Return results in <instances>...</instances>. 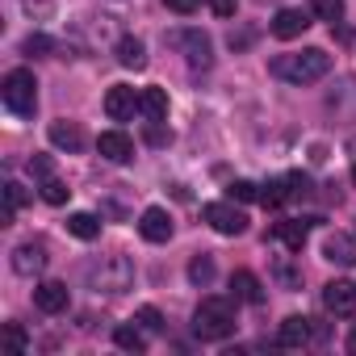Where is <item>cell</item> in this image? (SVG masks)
<instances>
[{
  "label": "cell",
  "mask_w": 356,
  "mask_h": 356,
  "mask_svg": "<svg viewBox=\"0 0 356 356\" xmlns=\"http://www.w3.org/2000/svg\"><path fill=\"white\" fill-rule=\"evenodd\" d=\"M331 72V55L318 51V47H306L298 55H277L273 59V76L285 80V84H314Z\"/></svg>",
  "instance_id": "1"
},
{
  "label": "cell",
  "mask_w": 356,
  "mask_h": 356,
  "mask_svg": "<svg viewBox=\"0 0 356 356\" xmlns=\"http://www.w3.org/2000/svg\"><path fill=\"white\" fill-rule=\"evenodd\" d=\"M193 335L197 339H227L235 335V302L231 298H202V306L193 310Z\"/></svg>",
  "instance_id": "2"
},
{
  "label": "cell",
  "mask_w": 356,
  "mask_h": 356,
  "mask_svg": "<svg viewBox=\"0 0 356 356\" xmlns=\"http://www.w3.org/2000/svg\"><path fill=\"white\" fill-rule=\"evenodd\" d=\"M0 97H5V109H9V113L30 118V113L38 109V80H34V72L13 67V72L5 76V84H0Z\"/></svg>",
  "instance_id": "3"
},
{
  "label": "cell",
  "mask_w": 356,
  "mask_h": 356,
  "mask_svg": "<svg viewBox=\"0 0 356 356\" xmlns=\"http://www.w3.org/2000/svg\"><path fill=\"white\" fill-rule=\"evenodd\" d=\"M88 281H92L97 293H126L130 281H134V264L126 256H105L88 268Z\"/></svg>",
  "instance_id": "4"
},
{
  "label": "cell",
  "mask_w": 356,
  "mask_h": 356,
  "mask_svg": "<svg viewBox=\"0 0 356 356\" xmlns=\"http://www.w3.org/2000/svg\"><path fill=\"white\" fill-rule=\"evenodd\" d=\"M168 42L181 51L193 67H210V59H214V47H210V38H206L202 30H172Z\"/></svg>",
  "instance_id": "5"
},
{
  "label": "cell",
  "mask_w": 356,
  "mask_h": 356,
  "mask_svg": "<svg viewBox=\"0 0 356 356\" xmlns=\"http://www.w3.org/2000/svg\"><path fill=\"white\" fill-rule=\"evenodd\" d=\"M202 218H206L218 235H243V231H248V214L235 210L231 202H210V206L202 210Z\"/></svg>",
  "instance_id": "6"
},
{
  "label": "cell",
  "mask_w": 356,
  "mask_h": 356,
  "mask_svg": "<svg viewBox=\"0 0 356 356\" xmlns=\"http://www.w3.org/2000/svg\"><path fill=\"white\" fill-rule=\"evenodd\" d=\"M47 243L42 239H26V243H17L13 248V273L17 277H34V273H42L47 268Z\"/></svg>",
  "instance_id": "7"
},
{
  "label": "cell",
  "mask_w": 356,
  "mask_h": 356,
  "mask_svg": "<svg viewBox=\"0 0 356 356\" xmlns=\"http://www.w3.org/2000/svg\"><path fill=\"white\" fill-rule=\"evenodd\" d=\"M323 306H327L331 314H339V318H352V314H356V285H352V281H331V285H323Z\"/></svg>",
  "instance_id": "8"
},
{
  "label": "cell",
  "mask_w": 356,
  "mask_h": 356,
  "mask_svg": "<svg viewBox=\"0 0 356 356\" xmlns=\"http://www.w3.org/2000/svg\"><path fill=\"white\" fill-rule=\"evenodd\" d=\"M134 109H138V92H134V88L113 84V88L105 92V113H109V122H130Z\"/></svg>",
  "instance_id": "9"
},
{
  "label": "cell",
  "mask_w": 356,
  "mask_h": 356,
  "mask_svg": "<svg viewBox=\"0 0 356 356\" xmlns=\"http://www.w3.org/2000/svg\"><path fill=\"white\" fill-rule=\"evenodd\" d=\"M138 235H143L147 243H168V239H172V214L159 210V206L143 210V218H138Z\"/></svg>",
  "instance_id": "10"
},
{
  "label": "cell",
  "mask_w": 356,
  "mask_h": 356,
  "mask_svg": "<svg viewBox=\"0 0 356 356\" xmlns=\"http://www.w3.org/2000/svg\"><path fill=\"white\" fill-rule=\"evenodd\" d=\"M268 30H273L281 42H293V38H302V34L310 30V13H302V9H281Z\"/></svg>",
  "instance_id": "11"
},
{
  "label": "cell",
  "mask_w": 356,
  "mask_h": 356,
  "mask_svg": "<svg viewBox=\"0 0 356 356\" xmlns=\"http://www.w3.org/2000/svg\"><path fill=\"white\" fill-rule=\"evenodd\" d=\"M97 151H101L109 163H126V159L134 155V138H130L126 130H105V134L97 138Z\"/></svg>",
  "instance_id": "12"
},
{
  "label": "cell",
  "mask_w": 356,
  "mask_h": 356,
  "mask_svg": "<svg viewBox=\"0 0 356 356\" xmlns=\"http://www.w3.org/2000/svg\"><path fill=\"white\" fill-rule=\"evenodd\" d=\"M67 285L63 281H42L38 289H34V306L42 310V314H59V310H67Z\"/></svg>",
  "instance_id": "13"
},
{
  "label": "cell",
  "mask_w": 356,
  "mask_h": 356,
  "mask_svg": "<svg viewBox=\"0 0 356 356\" xmlns=\"http://www.w3.org/2000/svg\"><path fill=\"white\" fill-rule=\"evenodd\" d=\"M323 256H327L331 264H339V268H352V264H356V239L343 235V231H335V235H327Z\"/></svg>",
  "instance_id": "14"
},
{
  "label": "cell",
  "mask_w": 356,
  "mask_h": 356,
  "mask_svg": "<svg viewBox=\"0 0 356 356\" xmlns=\"http://www.w3.org/2000/svg\"><path fill=\"white\" fill-rule=\"evenodd\" d=\"M231 293H235V302H252V306L264 302V285H260V277L248 273V268H239V273L231 277Z\"/></svg>",
  "instance_id": "15"
},
{
  "label": "cell",
  "mask_w": 356,
  "mask_h": 356,
  "mask_svg": "<svg viewBox=\"0 0 356 356\" xmlns=\"http://www.w3.org/2000/svg\"><path fill=\"white\" fill-rule=\"evenodd\" d=\"M277 343H281V348H306V343H310V318L289 314V318L281 323V331H277Z\"/></svg>",
  "instance_id": "16"
},
{
  "label": "cell",
  "mask_w": 356,
  "mask_h": 356,
  "mask_svg": "<svg viewBox=\"0 0 356 356\" xmlns=\"http://www.w3.org/2000/svg\"><path fill=\"white\" fill-rule=\"evenodd\" d=\"M51 143L59 151H84V130L80 122H51Z\"/></svg>",
  "instance_id": "17"
},
{
  "label": "cell",
  "mask_w": 356,
  "mask_h": 356,
  "mask_svg": "<svg viewBox=\"0 0 356 356\" xmlns=\"http://www.w3.org/2000/svg\"><path fill=\"white\" fill-rule=\"evenodd\" d=\"M113 55H118V63L122 67H130V72H138V67H147V47L138 42V38H118V47H113Z\"/></svg>",
  "instance_id": "18"
},
{
  "label": "cell",
  "mask_w": 356,
  "mask_h": 356,
  "mask_svg": "<svg viewBox=\"0 0 356 356\" xmlns=\"http://www.w3.org/2000/svg\"><path fill=\"white\" fill-rule=\"evenodd\" d=\"M138 109H143L147 122H163L168 118V92L163 88H143L138 92Z\"/></svg>",
  "instance_id": "19"
},
{
  "label": "cell",
  "mask_w": 356,
  "mask_h": 356,
  "mask_svg": "<svg viewBox=\"0 0 356 356\" xmlns=\"http://www.w3.org/2000/svg\"><path fill=\"white\" fill-rule=\"evenodd\" d=\"M273 239H277L281 248H289V252H302V243H306V222H298V218L277 222V227H273Z\"/></svg>",
  "instance_id": "20"
},
{
  "label": "cell",
  "mask_w": 356,
  "mask_h": 356,
  "mask_svg": "<svg viewBox=\"0 0 356 356\" xmlns=\"http://www.w3.org/2000/svg\"><path fill=\"white\" fill-rule=\"evenodd\" d=\"M67 231H72L76 239H84V243H88V239H97V235H101V218L80 210V214H72V218H67Z\"/></svg>",
  "instance_id": "21"
},
{
  "label": "cell",
  "mask_w": 356,
  "mask_h": 356,
  "mask_svg": "<svg viewBox=\"0 0 356 356\" xmlns=\"http://www.w3.org/2000/svg\"><path fill=\"white\" fill-rule=\"evenodd\" d=\"M113 343H118L122 352H134V356H138V352L147 348V335H143V327H118V331H113Z\"/></svg>",
  "instance_id": "22"
},
{
  "label": "cell",
  "mask_w": 356,
  "mask_h": 356,
  "mask_svg": "<svg viewBox=\"0 0 356 356\" xmlns=\"http://www.w3.org/2000/svg\"><path fill=\"white\" fill-rule=\"evenodd\" d=\"M189 281L193 285H210L214 281V256H193L189 260Z\"/></svg>",
  "instance_id": "23"
},
{
  "label": "cell",
  "mask_w": 356,
  "mask_h": 356,
  "mask_svg": "<svg viewBox=\"0 0 356 356\" xmlns=\"http://www.w3.org/2000/svg\"><path fill=\"white\" fill-rule=\"evenodd\" d=\"M67 193H72V189H67V185L59 181V176H51V181H42V202H51V206H63V202H67Z\"/></svg>",
  "instance_id": "24"
},
{
  "label": "cell",
  "mask_w": 356,
  "mask_h": 356,
  "mask_svg": "<svg viewBox=\"0 0 356 356\" xmlns=\"http://www.w3.org/2000/svg\"><path fill=\"white\" fill-rule=\"evenodd\" d=\"M310 9H314V17H323V22H339V17H343V0H310Z\"/></svg>",
  "instance_id": "25"
},
{
  "label": "cell",
  "mask_w": 356,
  "mask_h": 356,
  "mask_svg": "<svg viewBox=\"0 0 356 356\" xmlns=\"http://www.w3.org/2000/svg\"><path fill=\"white\" fill-rule=\"evenodd\" d=\"M134 323H138L143 331H151V335H159V331H163V314H159L155 306H143V310L134 314Z\"/></svg>",
  "instance_id": "26"
},
{
  "label": "cell",
  "mask_w": 356,
  "mask_h": 356,
  "mask_svg": "<svg viewBox=\"0 0 356 356\" xmlns=\"http://www.w3.org/2000/svg\"><path fill=\"white\" fill-rule=\"evenodd\" d=\"M22 51H26V55H34V59H42V55H51V51H55V42H51L47 34H30Z\"/></svg>",
  "instance_id": "27"
},
{
  "label": "cell",
  "mask_w": 356,
  "mask_h": 356,
  "mask_svg": "<svg viewBox=\"0 0 356 356\" xmlns=\"http://www.w3.org/2000/svg\"><path fill=\"white\" fill-rule=\"evenodd\" d=\"M285 197H289V202L310 197V181H306V176H285Z\"/></svg>",
  "instance_id": "28"
},
{
  "label": "cell",
  "mask_w": 356,
  "mask_h": 356,
  "mask_svg": "<svg viewBox=\"0 0 356 356\" xmlns=\"http://www.w3.org/2000/svg\"><path fill=\"white\" fill-rule=\"evenodd\" d=\"M231 202H260V185H252V181H235V185H231Z\"/></svg>",
  "instance_id": "29"
},
{
  "label": "cell",
  "mask_w": 356,
  "mask_h": 356,
  "mask_svg": "<svg viewBox=\"0 0 356 356\" xmlns=\"http://www.w3.org/2000/svg\"><path fill=\"white\" fill-rule=\"evenodd\" d=\"M30 176H38V181H51V176H55L51 155H34V159H30Z\"/></svg>",
  "instance_id": "30"
},
{
  "label": "cell",
  "mask_w": 356,
  "mask_h": 356,
  "mask_svg": "<svg viewBox=\"0 0 356 356\" xmlns=\"http://www.w3.org/2000/svg\"><path fill=\"white\" fill-rule=\"evenodd\" d=\"M260 202H264V206H281V202H289V197H285V181L264 185V189H260Z\"/></svg>",
  "instance_id": "31"
},
{
  "label": "cell",
  "mask_w": 356,
  "mask_h": 356,
  "mask_svg": "<svg viewBox=\"0 0 356 356\" xmlns=\"http://www.w3.org/2000/svg\"><path fill=\"white\" fill-rule=\"evenodd\" d=\"M5 343H9V348H17V352H26V348H30V335H26L17 323H9V327H5Z\"/></svg>",
  "instance_id": "32"
},
{
  "label": "cell",
  "mask_w": 356,
  "mask_h": 356,
  "mask_svg": "<svg viewBox=\"0 0 356 356\" xmlns=\"http://www.w3.org/2000/svg\"><path fill=\"white\" fill-rule=\"evenodd\" d=\"M163 5H168L172 13H181V17H189V13H197V9H202V0H163Z\"/></svg>",
  "instance_id": "33"
},
{
  "label": "cell",
  "mask_w": 356,
  "mask_h": 356,
  "mask_svg": "<svg viewBox=\"0 0 356 356\" xmlns=\"http://www.w3.org/2000/svg\"><path fill=\"white\" fill-rule=\"evenodd\" d=\"M210 9H214V17H235L239 0H210Z\"/></svg>",
  "instance_id": "34"
},
{
  "label": "cell",
  "mask_w": 356,
  "mask_h": 356,
  "mask_svg": "<svg viewBox=\"0 0 356 356\" xmlns=\"http://www.w3.org/2000/svg\"><path fill=\"white\" fill-rule=\"evenodd\" d=\"M331 34H335V38H339V42H343V47H348V42H352V38H356V34H352V30H348V26H339V22H331Z\"/></svg>",
  "instance_id": "35"
},
{
  "label": "cell",
  "mask_w": 356,
  "mask_h": 356,
  "mask_svg": "<svg viewBox=\"0 0 356 356\" xmlns=\"http://www.w3.org/2000/svg\"><path fill=\"white\" fill-rule=\"evenodd\" d=\"M352 185H356V163H352Z\"/></svg>",
  "instance_id": "36"
},
{
  "label": "cell",
  "mask_w": 356,
  "mask_h": 356,
  "mask_svg": "<svg viewBox=\"0 0 356 356\" xmlns=\"http://www.w3.org/2000/svg\"><path fill=\"white\" fill-rule=\"evenodd\" d=\"M348 343H352V348H356V331H352V339H348Z\"/></svg>",
  "instance_id": "37"
}]
</instances>
